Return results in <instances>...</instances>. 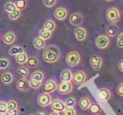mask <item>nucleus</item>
<instances>
[{"mask_svg": "<svg viewBox=\"0 0 123 115\" xmlns=\"http://www.w3.org/2000/svg\"><path fill=\"white\" fill-rule=\"evenodd\" d=\"M60 51L56 47L49 46L44 49L42 58L45 62L48 63H55L60 60Z\"/></svg>", "mask_w": 123, "mask_h": 115, "instance_id": "f257e3e1", "label": "nucleus"}, {"mask_svg": "<svg viewBox=\"0 0 123 115\" xmlns=\"http://www.w3.org/2000/svg\"><path fill=\"white\" fill-rule=\"evenodd\" d=\"M105 18L111 25H115L121 18V12L117 7L108 8L105 12Z\"/></svg>", "mask_w": 123, "mask_h": 115, "instance_id": "f03ea898", "label": "nucleus"}, {"mask_svg": "<svg viewBox=\"0 0 123 115\" xmlns=\"http://www.w3.org/2000/svg\"><path fill=\"white\" fill-rule=\"evenodd\" d=\"M81 61V54L77 50H72L69 52L66 55V62L70 67H76Z\"/></svg>", "mask_w": 123, "mask_h": 115, "instance_id": "7ed1b4c3", "label": "nucleus"}, {"mask_svg": "<svg viewBox=\"0 0 123 115\" xmlns=\"http://www.w3.org/2000/svg\"><path fill=\"white\" fill-rule=\"evenodd\" d=\"M88 79V76L86 74V72L84 70H78L76 73L73 74L72 76V84H75L77 85H82L83 84H85Z\"/></svg>", "mask_w": 123, "mask_h": 115, "instance_id": "20e7f679", "label": "nucleus"}, {"mask_svg": "<svg viewBox=\"0 0 123 115\" xmlns=\"http://www.w3.org/2000/svg\"><path fill=\"white\" fill-rule=\"evenodd\" d=\"M74 90L72 82H60L57 85V92L62 95H67L71 93Z\"/></svg>", "mask_w": 123, "mask_h": 115, "instance_id": "39448f33", "label": "nucleus"}, {"mask_svg": "<svg viewBox=\"0 0 123 115\" xmlns=\"http://www.w3.org/2000/svg\"><path fill=\"white\" fill-rule=\"evenodd\" d=\"M95 42H96V46L98 47V48L105 49L110 45V38L105 34H100L96 38Z\"/></svg>", "mask_w": 123, "mask_h": 115, "instance_id": "423d86ee", "label": "nucleus"}, {"mask_svg": "<svg viewBox=\"0 0 123 115\" xmlns=\"http://www.w3.org/2000/svg\"><path fill=\"white\" fill-rule=\"evenodd\" d=\"M57 82L55 79H49L46 82L42 84V88H43V91L46 94H50L57 89Z\"/></svg>", "mask_w": 123, "mask_h": 115, "instance_id": "0eeeda50", "label": "nucleus"}, {"mask_svg": "<svg viewBox=\"0 0 123 115\" xmlns=\"http://www.w3.org/2000/svg\"><path fill=\"white\" fill-rule=\"evenodd\" d=\"M90 65L95 71H98L103 66V58L100 55L93 54L90 58Z\"/></svg>", "mask_w": 123, "mask_h": 115, "instance_id": "6e6552de", "label": "nucleus"}, {"mask_svg": "<svg viewBox=\"0 0 123 115\" xmlns=\"http://www.w3.org/2000/svg\"><path fill=\"white\" fill-rule=\"evenodd\" d=\"M52 100L53 98L50 96V94H46V93H41L37 97V103L41 107H47L50 105Z\"/></svg>", "mask_w": 123, "mask_h": 115, "instance_id": "1a4fd4ad", "label": "nucleus"}, {"mask_svg": "<svg viewBox=\"0 0 123 115\" xmlns=\"http://www.w3.org/2000/svg\"><path fill=\"white\" fill-rule=\"evenodd\" d=\"M50 106H51V109L54 112H56V113H62L65 109H66V106H65V104L62 100L61 99H53L52 100L51 104H50Z\"/></svg>", "mask_w": 123, "mask_h": 115, "instance_id": "9d476101", "label": "nucleus"}, {"mask_svg": "<svg viewBox=\"0 0 123 115\" xmlns=\"http://www.w3.org/2000/svg\"><path fill=\"white\" fill-rule=\"evenodd\" d=\"M98 98H99L100 101L106 102V101H109L112 98V92L108 88L104 87V88H100L98 90Z\"/></svg>", "mask_w": 123, "mask_h": 115, "instance_id": "9b49d317", "label": "nucleus"}, {"mask_svg": "<svg viewBox=\"0 0 123 115\" xmlns=\"http://www.w3.org/2000/svg\"><path fill=\"white\" fill-rule=\"evenodd\" d=\"M68 13H69L68 9L66 7L62 6V7H58L57 9H55V11L54 12V16L57 20L62 21L68 18Z\"/></svg>", "mask_w": 123, "mask_h": 115, "instance_id": "f8f14e48", "label": "nucleus"}, {"mask_svg": "<svg viewBox=\"0 0 123 115\" xmlns=\"http://www.w3.org/2000/svg\"><path fill=\"white\" fill-rule=\"evenodd\" d=\"M75 36L78 41H85L88 37V32L87 30L83 27V26H78L75 29L74 31Z\"/></svg>", "mask_w": 123, "mask_h": 115, "instance_id": "ddd939ff", "label": "nucleus"}, {"mask_svg": "<svg viewBox=\"0 0 123 115\" xmlns=\"http://www.w3.org/2000/svg\"><path fill=\"white\" fill-rule=\"evenodd\" d=\"M83 20H84V17L82 13H80L79 12H75L69 16V23L73 26H79L80 24H82Z\"/></svg>", "mask_w": 123, "mask_h": 115, "instance_id": "4468645a", "label": "nucleus"}, {"mask_svg": "<svg viewBox=\"0 0 123 115\" xmlns=\"http://www.w3.org/2000/svg\"><path fill=\"white\" fill-rule=\"evenodd\" d=\"M16 87L19 91H27L30 88L28 80L26 78H21V77L18 78L17 83H16Z\"/></svg>", "mask_w": 123, "mask_h": 115, "instance_id": "2eb2a0df", "label": "nucleus"}, {"mask_svg": "<svg viewBox=\"0 0 123 115\" xmlns=\"http://www.w3.org/2000/svg\"><path fill=\"white\" fill-rule=\"evenodd\" d=\"M17 40V35L13 31H10L6 33L3 37V41L5 42L6 45H12Z\"/></svg>", "mask_w": 123, "mask_h": 115, "instance_id": "dca6fc26", "label": "nucleus"}, {"mask_svg": "<svg viewBox=\"0 0 123 115\" xmlns=\"http://www.w3.org/2000/svg\"><path fill=\"white\" fill-rule=\"evenodd\" d=\"M92 99H91L89 97H83L80 98L79 102H78V105H79V107L82 109V110H88L89 107H90V105H92Z\"/></svg>", "mask_w": 123, "mask_h": 115, "instance_id": "f3484780", "label": "nucleus"}, {"mask_svg": "<svg viewBox=\"0 0 123 115\" xmlns=\"http://www.w3.org/2000/svg\"><path fill=\"white\" fill-rule=\"evenodd\" d=\"M45 30L49 31L51 33H53L56 29V23L53 19H47L43 24V27Z\"/></svg>", "mask_w": 123, "mask_h": 115, "instance_id": "a211bd4d", "label": "nucleus"}, {"mask_svg": "<svg viewBox=\"0 0 123 115\" xmlns=\"http://www.w3.org/2000/svg\"><path fill=\"white\" fill-rule=\"evenodd\" d=\"M72 72L70 69H65L64 70H62L61 73V76H60V79H61V82H71L72 80Z\"/></svg>", "mask_w": 123, "mask_h": 115, "instance_id": "6ab92c4d", "label": "nucleus"}, {"mask_svg": "<svg viewBox=\"0 0 123 115\" xmlns=\"http://www.w3.org/2000/svg\"><path fill=\"white\" fill-rule=\"evenodd\" d=\"M13 80H14V77H13L12 74L11 72L9 71L4 72L1 75V81L5 85H11V84H12Z\"/></svg>", "mask_w": 123, "mask_h": 115, "instance_id": "aec40b11", "label": "nucleus"}, {"mask_svg": "<svg viewBox=\"0 0 123 115\" xmlns=\"http://www.w3.org/2000/svg\"><path fill=\"white\" fill-rule=\"evenodd\" d=\"M89 113L92 115H99L100 113H102V108L98 103L94 102L92 103V105H90V107L88 109Z\"/></svg>", "mask_w": 123, "mask_h": 115, "instance_id": "412c9836", "label": "nucleus"}, {"mask_svg": "<svg viewBox=\"0 0 123 115\" xmlns=\"http://www.w3.org/2000/svg\"><path fill=\"white\" fill-rule=\"evenodd\" d=\"M29 55L27 54L26 51L23 52V53H21V54H18V55H16L15 56V61H17V63H18L20 66L22 65H25L26 63V61H27V59H28Z\"/></svg>", "mask_w": 123, "mask_h": 115, "instance_id": "4be33fe9", "label": "nucleus"}, {"mask_svg": "<svg viewBox=\"0 0 123 115\" xmlns=\"http://www.w3.org/2000/svg\"><path fill=\"white\" fill-rule=\"evenodd\" d=\"M119 33V28L116 25H110L107 26L106 28V34L105 35L108 36L109 38L110 37H114Z\"/></svg>", "mask_w": 123, "mask_h": 115, "instance_id": "5701e85b", "label": "nucleus"}, {"mask_svg": "<svg viewBox=\"0 0 123 115\" xmlns=\"http://www.w3.org/2000/svg\"><path fill=\"white\" fill-rule=\"evenodd\" d=\"M44 77H45V75H44L43 71H41V70H35V71H33L30 76V78L36 80V81H39V82H41V83H43Z\"/></svg>", "mask_w": 123, "mask_h": 115, "instance_id": "b1692460", "label": "nucleus"}, {"mask_svg": "<svg viewBox=\"0 0 123 115\" xmlns=\"http://www.w3.org/2000/svg\"><path fill=\"white\" fill-rule=\"evenodd\" d=\"M13 3H14V5L16 7V10L20 11V12L25 10L28 5L27 0H18V1H14Z\"/></svg>", "mask_w": 123, "mask_h": 115, "instance_id": "393cba45", "label": "nucleus"}, {"mask_svg": "<svg viewBox=\"0 0 123 115\" xmlns=\"http://www.w3.org/2000/svg\"><path fill=\"white\" fill-rule=\"evenodd\" d=\"M46 45V41H44L43 39H41V37H35L33 40V46L36 49H41L43 48Z\"/></svg>", "mask_w": 123, "mask_h": 115, "instance_id": "a878e982", "label": "nucleus"}, {"mask_svg": "<svg viewBox=\"0 0 123 115\" xmlns=\"http://www.w3.org/2000/svg\"><path fill=\"white\" fill-rule=\"evenodd\" d=\"M17 72L21 77V78H26L29 76V69L26 65H22V66L18 67L17 69Z\"/></svg>", "mask_w": 123, "mask_h": 115, "instance_id": "bb28decb", "label": "nucleus"}, {"mask_svg": "<svg viewBox=\"0 0 123 115\" xmlns=\"http://www.w3.org/2000/svg\"><path fill=\"white\" fill-rule=\"evenodd\" d=\"M39 63V60L36 56H29L27 61H26V67L28 69H33L35 68Z\"/></svg>", "mask_w": 123, "mask_h": 115, "instance_id": "cd10ccee", "label": "nucleus"}, {"mask_svg": "<svg viewBox=\"0 0 123 115\" xmlns=\"http://www.w3.org/2000/svg\"><path fill=\"white\" fill-rule=\"evenodd\" d=\"M52 33L49 31L45 30L44 28H41L39 32V37H41V39H43L44 41H47V40H49L51 38Z\"/></svg>", "mask_w": 123, "mask_h": 115, "instance_id": "c85d7f7f", "label": "nucleus"}, {"mask_svg": "<svg viewBox=\"0 0 123 115\" xmlns=\"http://www.w3.org/2000/svg\"><path fill=\"white\" fill-rule=\"evenodd\" d=\"M23 52H25V50H24L22 48L14 46L10 48V50H9V54H10L11 55H15L16 56V55H18V54H21V53H23Z\"/></svg>", "mask_w": 123, "mask_h": 115, "instance_id": "c756f323", "label": "nucleus"}, {"mask_svg": "<svg viewBox=\"0 0 123 115\" xmlns=\"http://www.w3.org/2000/svg\"><path fill=\"white\" fill-rule=\"evenodd\" d=\"M28 83H29V86H30L31 88L34 89V90L40 89V88L42 86V84H43V83L39 82V81H36V80L32 79V78H29Z\"/></svg>", "mask_w": 123, "mask_h": 115, "instance_id": "7c9ffc66", "label": "nucleus"}, {"mask_svg": "<svg viewBox=\"0 0 123 115\" xmlns=\"http://www.w3.org/2000/svg\"><path fill=\"white\" fill-rule=\"evenodd\" d=\"M21 16H22V12H20V11H18V10L14 11V12H11L10 14H8V17H9V18H10L11 20H13V21L18 20Z\"/></svg>", "mask_w": 123, "mask_h": 115, "instance_id": "2f4dec72", "label": "nucleus"}, {"mask_svg": "<svg viewBox=\"0 0 123 115\" xmlns=\"http://www.w3.org/2000/svg\"><path fill=\"white\" fill-rule=\"evenodd\" d=\"M5 10L8 14H10L11 12H12L16 11V7H15V5H14V3L7 2L5 5Z\"/></svg>", "mask_w": 123, "mask_h": 115, "instance_id": "473e14b6", "label": "nucleus"}, {"mask_svg": "<svg viewBox=\"0 0 123 115\" xmlns=\"http://www.w3.org/2000/svg\"><path fill=\"white\" fill-rule=\"evenodd\" d=\"M6 105H7V110H16V109H18V102L14 99L8 101L6 103Z\"/></svg>", "mask_w": 123, "mask_h": 115, "instance_id": "72a5a7b5", "label": "nucleus"}, {"mask_svg": "<svg viewBox=\"0 0 123 115\" xmlns=\"http://www.w3.org/2000/svg\"><path fill=\"white\" fill-rule=\"evenodd\" d=\"M10 65V61L9 59L5 58V57H2L0 58V69H7Z\"/></svg>", "mask_w": 123, "mask_h": 115, "instance_id": "f704fd0d", "label": "nucleus"}, {"mask_svg": "<svg viewBox=\"0 0 123 115\" xmlns=\"http://www.w3.org/2000/svg\"><path fill=\"white\" fill-rule=\"evenodd\" d=\"M66 108H74L76 105V99L74 97H69L68 99L64 102Z\"/></svg>", "mask_w": 123, "mask_h": 115, "instance_id": "c9c22d12", "label": "nucleus"}, {"mask_svg": "<svg viewBox=\"0 0 123 115\" xmlns=\"http://www.w3.org/2000/svg\"><path fill=\"white\" fill-rule=\"evenodd\" d=\"M62 115H77V113L75 108H66L62 112Z\"/></svg>", "mask_w": 123, "mask_h": 115, "instance_id": "e433bc0d", "label": "nucleus"}, {"mask_svg": "<svg viewBox=\"0 0 123 115\" xmlns=\"http://www.w3.org/2000/svg\"><path fill=\"white\" fill-rule=\"evenodd\" d=\"M43 4L44 5L48 8H51V7H54L55 5L57 4V1L56 0H44L43 1Z\"/></svg>", "mask_w": 123, "mask_h": 115, "instance_id": "4c0bfd02", "label": "nucleus"}, {"mask_svg": "<svg viewBox=\"0 0 123 115\" xmlns=\"http://www.w3.org/2000/svg\"><path fill=\"white\" fill-rule=\"evenodd\" d=\"M7 111L8 110H7L6 103L1 101V102H0V114H5Z\"/></svg>", "mask_w": 123, "mask_h": 115, "instance_id": "58836bf2", "label": "nucleus"}, {"mask_svg": "<svg viewBox=\"0 0 123 115\" xmlns=\"http://www.w3.org/2000/svg\"><path fill=\"white\" fill-rule=\"evenodd\" d=\"M117 45L120 48H123V32L118 35L117 38Z\"/></svg>", "mask_w": 123, "mask_h": 115, "instance_id": "ea45409f", "label": "nucleus"}, {"mask_svg": "<svg viewBox=\"0 0 123 115\" xmlns=\"http://www.w3.org/2000/svg\"><path fill=\"white\" fill-rule=\"evenodd\" d=\"M116 92H117V94H118L119 96L123 97V83H121V84L117 86V88H116Z\"/></svg>", "mask_w": 123, "mask_h": 115, "instance_id": "a19ab883", "label": "nucleus"}, {"mask_svg": "<svg viewBox=\"0 0 123 115\" xmlns=\"http://www.w3.org/2000/svg\"><path fill=\"white\" fill-rule=\"evenodd\" d=\"M5 115H18V109L16 110H8Z\"/></svg>", "mask_w": 123, "mask_h": 115, "instance_id": "79ce46f5", "label": "nucleus"}, {"mask_svg": "<svg viewBox=\"0 0 123 115\" xmlns=\"http://www.w3.org/2000/svg\"><path fill=\"white\" fill-rule=\"evenodd\" d=\"M117 66H118L119 70L123 73V59H122V60H121V61H119L118 65H117Z\"/></svg>", "mask_w": 123, "mask_h": 115, "instance_id": "37998d69", "label": "nucleus"}, {"mask_svg": "<svg viewBox=\"0 0 123 115\" xmlns=\"http://www.w3.org/2000/svg\"><path fill=\"white\" fill-rule=\"evenodd\" d=\"M49 115H60L59 113H56V112H52Z\"/></svg>", "mask_w": 123, "mask_h": 115, "instance_id": "c03bdc74", "label": "nucleus"}, {"mask_svg": "<svg viewBox=\"0 0 123 115\" xmlns=\"http://www.w3.org/2000/svg\"><path fill=\"white\" fill-rule=\"evenodd\" d=\"M35 115H45V113H41V112H40V113H37Z\"/></svg>", "mask_w": 123, "mask_h": 115, "instance_id": "a18cd8bd", "label": "nucleus"}, {"mask_svg": "<svg viewBox=\"0 0 123 115\" xmlns=\"http://www.w3.org/2000/svg\"><path fill=\"white\" fill-rule=\"evenodd\" d=\"M0 41H1V36H0Z\"/></svg>", "mask_w": 123, "mask_h": 115, "instance_id": "49530a36", "label": "nucleus"}, {"mask_svg": "<svg viewBox=\"0 0 123 115\" xmlns=\"http://www.w3.org/2000/svg\"><path fill=\"white\" fill-rule=\"evenodd\" d=\"M0 115H5V114H0Z\"/></svg>", "mask_w": 123, "mask_h": 115, "instance_id": "de8ad7c7", "label": "nucleus"}]
</instances>
